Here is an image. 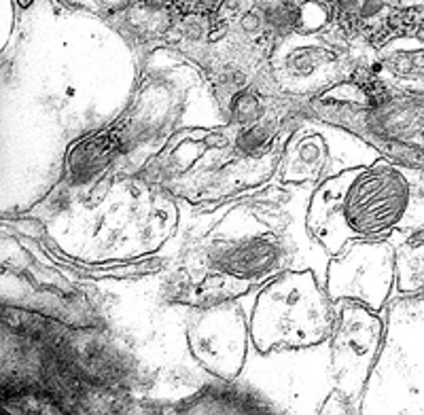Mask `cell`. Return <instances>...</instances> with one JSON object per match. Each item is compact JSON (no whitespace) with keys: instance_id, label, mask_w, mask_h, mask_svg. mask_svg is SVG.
I'll return each instance as SVG.
<instances>
[{"instance_id":"1","label":"cell","mask_w":424,"mask_h":415,"mask_svg":"<svg viewBox=\"0 0 424 415\" xmlns=\"http://www.w3.org/2000/svg\"><path fill=\"white\" fill-rule=\"evenodd\" d=\"M333 324V309L312 274H286L261 290L251 322V339L261 352L276 345L308 348L327 339Z\"/></svg>"},{"instance_id":"2","label":"cell","mask_w":424,"mask_h":415,"mask_svg":"<svg viewBox=\"0 0 424 415\" xmlns=\"http://www.w3.org/2000/svg\"><path fill=\"white\" fill-rule=\"evenodd\" d=\"M380 322L365 307L348 305L331 333V367L337 390L352 403L363 392L365 377L378 352Z\"/></svg>"},{"instance_id":"3","label":"cell","mask_w":424,"mask_h":415,"mask_svg":"<svg viewBox=\"0 0 424 415\" xmlns=\"http://www.w3.org/2000/svg\"><path fill=\"white\" fill-rule=\"evenodd\" d=\"M191 348L197 360L223 380H234L244 363L246 326L238 309L219 305L191 328Z\"/></svg>"},{"instance_id":"4","label":"cell","mask_w":424,"mask_h":415,"mask_svg":"<svg viewBox=\"0 0 424 415\" xmlns=\"http://www.w3.org/2000/svg\"><path fill=\"white\" fill-rule=\"evenodd\" d=\"M391 284V253L384 244H354L329 267V297L354 299L376 309Z\"/></svg>"},{"instance_id":"5","label":"cell","mask_w":424,"mask_h":415,"mask_svg":"<svg viewBox=\"0 0 424 415\" xmlns=\"http://www.w3.org/2000/svg\"><path fill=\"white\" fill-rule=\"evenodd\" d=\"M281 261V246L263 238H251L236 242L229 248H217L214 257H210V263L223 274L249 280L276 272Z\"/></svg>"},{"instance_id":"6","label":"cell","mask_w":424,"mask_h":415,"mask_svg":"<svg viewBox=\"0 0 424 415\" xmlns=\"http://www.w3.org/2000/svg\"><path fill=\"white\" fill-rule=\"evenodd\" d=\"M204 2H206V4H208V6H214V4H217V2H219V0H204Z\"/></svg>"},{"instance_id":"7","label":"cell","mask_w":424,"mask_h":415,"mask_svg":"<svg viewBox=\"0 0 424 415\" xmlns=\"http://www.w3.org/2000/svg\"><path fill=\"white\" fill-rule=\"evenodd\" d=\"M187 2H193V0H187Z\"/></svg>"}]
</instances>
